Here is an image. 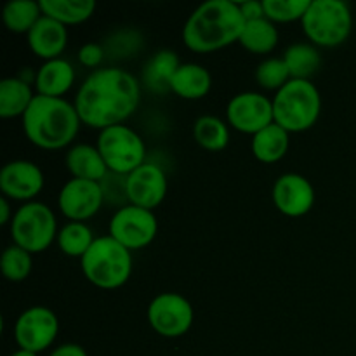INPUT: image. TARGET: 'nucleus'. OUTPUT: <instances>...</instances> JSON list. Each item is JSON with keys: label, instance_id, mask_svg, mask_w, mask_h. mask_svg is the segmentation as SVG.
Returning a JSON list of instances; mask_svg holds the SVG:
<instances>
[{"label": "nucleus", "instance_id": "f257e3e1", "mask_svg": "<svg viewBox=\"0 0 356 356\" xmlns=\"http://www.w3.org/2000/svg\"><path fill=\"white\" fill-rule=\"evenodd\" d=\"M141 103V83L120 66L94 70L75 94L73 104L86 127L104 131L122 125Z\"/></svg>", "mask_w": 356, "mask_h": 356}, {"label": "nucleus", "instance_id": "f03ea898", "mask_svg": "<svg viewBox=\"0 0 356 356\" xmlns=\"http://www.w3.org/2000/svg\"><path fill=\"white\" fill-rule=\"evenodd\" d=\"M245 19L238 2L209 0L188 16L183 26V42L191 52L211 54L240 40Z\"/></svg>", "mask_w": 356, "mask_h": 356}, {"label": "nucleus", "instance_id": "7ed1b4c3", "mask_svg": "<svg viewBox=\"0 0 356 356\" xmlns=\"http://www.w3.org/2000/svg\"><path fill=\"white\" fill-rule=\"evenodd\" d=\"M28 141L45 152H56L72 146L80 131L75 104L66 97L38 96L21 118Z\"/></svg>", "mask_w": 356, "mask_h": 356}, {"label": "nucleus", "instance_id": "20e7f679", "mask_svg": "<svg viewBox=\"0 0 356 356\" xmlns=\"http://www.w3.org/2000/svg\"><path fill=\"white\" fill-rule=\"evenodd\" d=\"M83 277L101 291H117L131 280L132 252L111 238L110 235L97 236L86 256L80 259Z\"/></svg>", "mask_w": 356, "mask_h": 356}, {"label": "nucleus", "instance_id": "39448f33", "mask_svg": "<svg viewBox=\"0 0 356 356\" xmlns=\"http://www.w3.org/2000/svg\"><path fill=\"white\" fill-rule=\"evenodd\" d=\"M322 113V94L312 80H294L273 96L275 124L289 134L306 132L318 122Z\"/></svg>", "mask_w": 356, "mask_h": 356}, {"label": "nucleus", "instance_id": "423d86ee", "mask_svg": "<svg viewBox=\"0 0 356 356\" xmlns=\"http://www.w3.org/2000/svg\"><path fill=\"white\" fill-rule=\"evenodd\" d=\"M301 28L315 47H339L353 31V14L343 0H312Z\"/></svg>", "mask_w": 356, "mask_h": 356}, {"label": "nucleus", "instance_id": "0eeeda50", "mask_svg": "<svg viewBox=\"0 0 356 356\" xmlns=\"http://www.w3.org/2000/svg\"><path fill=\"white\" fill-rule=\"evenodd\" d=\"M13 243L33 254L45 252L58 238V219L54 211L42 202L21 204L9 225Z\"/></svg>", "mask_w": 356, "mask_h": 356}, {"label": "nucleus", "instance_id": "6e6552de", "mask_svg": "<svg viewBox=\"0 0 356 356\" xmlns=\"http://www.w3.org/2000/svg\"><path fill=\"white\" fill-rule=\"evenodd\" d=\"M96 146L110 172L129 176L148 162L145 141L134 129L125 124L101 131Z\"/></svg>", "mask_w": 356, "mask_h": 356}, {"label": "nucleus", "instance_id": "1a4fd4ad", "mask_svg": "<svg viewBox=\"0 0 356 356\" xmlns=\"http://www.w3.org/2000/svg\"><path fill=\"white\" fill-rule=\"evenodd\" d=\"M146 320L159 336L179 339L193 327L195 309L184 296L177 292H160L149 301Z\"/></svg>", "mask_w": 356, "mask_h": 356}, {"label": "nucleus", "instance_id": "9d476101", "mask_svg": "<svg viewBox=\"0 0 356 356\" xmlns=\"http://www.w3.org/2000/svg\"><path fill=\"white\" fill-rule=\"evenodd\" d=\"M108 235L129 250H141L153 243L159 233V219L155 212L138 205L127 204L113 212L108 225Z\"/></svg>", "mask_w": 356, "mask_h": 356}, {"label": "nucleus", "instance_id": "9b49d317", "mask_svg": "<svg viewBox=\"0 0 356 356\" xmlns=\"http://www.w3.org/2000/svg\"><path fill=\"white\" fill-rule=\"evenodd\" d=\"M59 318L47 306H30L14 322V341L19 350L42 353L56 343Z\"/></svg>", "mask_w": 356, "mask_h": 356}, {"label": "nucleus", "instance_id": "f8f14e48", "mask_svg": "<svg viewBox=\"0 0 356 356\" xmlns=\"http://www.w3.org/2000/svg\"><path fill=\"white\" fill-rule=\"evenodd\" d=\"M226 122L236 132L257 134L275 124L273 99L257 90L235 94L226 104Z\"/></svg>", "mask_w": 356, "mask_h": 356}, {"label": "nucleus", "instance_id": "ddd939ff", "mask_svg": "<svg viewBox=\"0 0 356 356\" xmlns=\"http://www.w3.org/2000/svg\"><path fill=\"white\" fill-rule=\"evenodd\" d=\"M104 197L96 181L70 177L58 195V207L68 221L86 222L103 209Z\"/></svg>", "mask_w": 356, "mask_h": 356}, {"label": "nucleus", "instance_id": "4468645a", "mask_svg": "<svg viewBox=\"0 0 356 356\" xmlns=\"http://www.w3.org/2000/svg\"><path fill=\"white\" fill-rule=\"evenodd\" d=\"M271 200L280 214L296 219L312 212L316 193L308 177L298 172H287L275 179Z\"/></svg>", "mask_w": 356, "mask_h": 356}, {"label": "nucleus", "instance_id": "2eb2a0df", "mask_svg": "<svg viewBox=\"0 0 356 356\" xmlns=\"http://www.w3.org/2000/svg\"><path fill=\"white\" fill-rule=\"evenodd\" d=\"M44 186V172L30 160H10L0 170V191L10 202H35Z\"/></svg>", "mask_w": 356, "mask_h": 356}, {"label": "nucleus", "instance_id": "dca6fc26", "mask_svg": "<svg viewBox=\"0 0 356 356\" xmlns=\"http://www.w3.org/2000/svg\"><path fill=\"white\" fill-rule=\"evenodd\" d=\"M169 181L165 170L152 162L143 163L127 176L129 204L155 211L167 197Z\"/></svg>", "mask_w": 356, "mask_h": 356}, {"label": "nucleus", "instance_id": "f3484780", "mask_svg": "<svg viewBox=\"0 0 356 356\" xmlns=\"http://www.w3.org/2000/svg\"><path fill=\"white\" fill-rule=\"evenodd\" d=\"M76 72L72 63L65 58L42 61L35 70V92L38 96L65 97L75 86Z\"/></svg>", "mask_w": 356, "mask_h": 356}, {"label": "nucleus", "instance_id": "a211bd4d", "mask_svg": "<svg viewBox=\"0 0 356 356\" xmlns=\"http://www.w3.org/2000/svg\"><path fill=\"white\" fill-rule=\"evenodd\" d=\"M26 42L30 51L42 61L58 59L68 45V28L51 17L42 16L33 30L26 35Z\"/></svg>", "mask_w": 356, "mask_h": 356}, {"label": "nucleus", "instance_id": "6ab92c4d", "mask_svg": "<svg viewBox=\"0 0 356 356\" xmlns=\"http://www.w3.org/2000/svg\"><path fill=\"white\" fill-rule=\"evenodd\" d=\"M65 165L73 179H86L99 183L110 172L97 146L87 145V143L70 146L65 155Z\"/></svg>", "mask_w": 356, "mask_h": 356}, {"label": "nucleus", "instance_id": "aec40b11", "mask_svg": "<svg viewBox=\"0 0 356 356\" xmlns=\"http://www.w3.org/2000/svg\"><path fill=\"white\" fill-rule=\"evenodd\" d=\"M211 89V72L198 63H183L170 82V92L186 101L204 99Z\"/></svg>", "mask_w": 356, "mask_h": 356}, {"label": "nucleus", "instance_id": "412c9836", "mask_svg": "<svg viewBox=\"0 0 356 356\" xmlns=\"http://www.w3.org/2000/svg\"><path fill=\"white\" fill-rule=\"evenodd\" d=\"M35 97H37L35 87L26 80L19 76L3 79L0 82V117L6 120L23 118Z\"/></svg>", "mask_w": 356, "mask_h": 356}, {"label": "nucleus", "instance_id": "4be33fe9", "mask_svg": "<svg viewBox=\"0 0 356 356\" xmlns=\"http://www.w3.org/2000/svg\"><path fill=\"white\" fill-rule=\"evenodd\" d=\"M181 65L183 63L179 61V56L176 52L170 49H162L146 61L143 68V83L146 89L155 94L170 92V82Z\"/></svg>", "mask_w": 356, "mask_h": 356}, {"label": "nucleus", "instance_id": "5701e85b", "mask_svg": "<svg viewBox=\"0 0 356 356\" xmlns=\"http://www.w3.org/2000/svg\"><path fill=\"white\" fill-rule=\"evenodd\" d=\"M289 148H291V134L278 124H271L250 139L252 155L261 163L280 162L289 153Z\"/></svg>", "mask_w": 356, "mask_h": 356}, {"label": "nucleus", "instance_id": "b1692460", "mask_svg": "<svg viewBox=\"0 0 356 356\" xmlns=\"http://www.w3.org/2000/svg\"><path fill=\"white\" fill-rule=\"evenodd\" d=\"M280 33L273 21L261 17L256 21H247L240 35L238 44L250 54L266 56L277 49Z\"/></svg>", "mask_w": 356, "mask_h": 356}, {"label": "nucleus", "instance_id": "393cba45", "mask_svg": "<svg viewBox=\"0 0 356 356\" xmlns=\"http://www.w3.org/2000/svg\"><path fill=\"white\" fill-rule=\"evenodd\" d=\"M40 7L44 16L65 24L66 28L86 23L96 13L94 0H40Z\"/></svg>", "mask_w": 356, "mask_h": 356}, {"label": "nucleus", "instance_id": "a878e982", "mask_svg": "<svg viewBox=\"0 0 356 356\" xmlns=\"http://www.w3.org/2000/svg\"><path fill=\"white\" fill-rule=\"evenodd\" d=\"M284 61L294 80H312L322 66L320 49L309 42H298L285 49Z\"/></svg>", "mask_w": 356, "mask_h": 356}, {"label": "nucleus", "instance_id": "bb28decb", "mask_svg": "<svg viewBox=\"0 0 356 356\" xmlns=\"http://www.w3.org/2000/svg\"><path fill=\"white\" fill-rule=\"evenodd\" d=\"M229 125L216 115H202L193 124V139L200 148L218 153L229 145Z\"/></svg>", "mask_w": 356, "mask_h": 356}, {"label": "nucleus", "instance_id": "cd10ccee", "mask_svg": "<svg viewBox=\"0 0 356 356\" xmlns=\"http://www.w3.org/2000/svg\"><path fill=\"white\" fill-rule=\"evenodd\" d=\"M40 2L35 0H10L2 9V21L10 33L28 35L42 19Z\"/></svg>", "mask_w": 356, "mask_h": 356}, {"label": "nucleus", "instance_id": "c85d7f7f", "mask_svg": "<svg viewBox=\"0 0 356 356\" xmlns=\"http://www.w3.org/2000/svg\"><path fill=\"white\" fill-rule=\"evenodd\" d=\"M97 236H94L92 229L87 226V222H73L68 221L65 226L59 228L58 243L59 250L68 257H79L82 259L87 254V250L92 247Z\"/></svg>", "mask_w": 356, "mask_h": 356}, {"label": "nucleus", "instance_id": "c756f323", "mask_svg": "<svg viewBox=\"0 0 356 356\" xmlns=\"http://www.w3.org/2000/svg\"><path fill=\"white\" fill-rule=\"evenodd\" d=\"M0 268H2V273L7 280L19 284V282H24L31 275L33 256L28 250L21 249L19 245L13 243V245L6 247V250L2 252Z\"/></svg>", "mask_w": 356, "mask_h": 356}, {"label": "nucleus", "instance_id": "7c9ffc66", "mask_svg": "<svg viewBox=\"0 0 356 356\" xmlns=\"http://www.w3.org/2000/svg\"><path fill=\"white\" fill-rule=\"evenodd\" d=\"M256 82L261 89L278 92L282 87L287 86L292 80L291 72L285 65L284 58H266L257 65Z\"/></svg>", "mask_w": 356, "mask_h": 356}, {"label": "nucleus", "instance_id": "2f4dec72", "mask_svg": "<svg viewBox=\"0 0 356 356\" xmlns=\"http://www.w3.org/2000/svg\"><path fill=\"white\" fill-rule=\"evenodd\" d=\"M312 0H263L264 17L275 24L296 23L305 17Z\"/></svg>", "mask_w": 356, "mask_h": 356}, {"label": "nucleus", "instance_id": "473e14b6", "mask_svg": "<svg viewBox=\"0 0 356 356\" xmlns=\"http://www.w3.org/2000/svg\"><path fill=\"white\" fill-rule=\"evenodd\" d=\"M141 45L143 38L138 31L120 30L111 33L108 40L103 44V47L106 51V56H110V58L125 59L132 58L141 49Z\"/></svg>", "mask_w": 356, "mask_h": 356}, {"label": "nucleus", "instance_id": "72a5a7b5", "mask_svg": "<svg viewBox=\"0 0 356 356\" xmlns=\"http://www.w3.org/2000/svg\"><path fill=\"white\" fill-rule=\"evenodd\" d=\"M99 184L104 197V205H113L115 211H118V209L125 207V205L129 204L127 176L108 172L106 176L99 181Z\"/></svg>", "mask_w": 356, "mask_h": 356}, {"label": "nucleus", "instance_id": "f704fd0d", "mask_svg": "<svg viewBox=\"0 0 356 356\" xmlns=\"http://www.w3.org/2000/svg\"><path fill=\"white\" fill-rule=\"evenodd\" d=\"M106 58V51H104L103 44H97V42H89V44H83L82 47L76 52V59L82 66L86 68H97L99 70L101 63Z\"/></svg>", "mask_w": 356, "mask_h": 356}, {"label": "nucleus", "instance_id": "c9c22d12", "mask_svg": "<svg viewBox=\"0 0 356 356\" xmlns=\"http://www.w3.org/2000/svg\"><path fill=\"white\" fill-rule=\"evenodd\" d=\"M240 13H242L243 19L247 21H256L264 17V6L263 0H247V2H238Z\"/></svg>", "mask_w": 356, "mask_h": 356}, {"label": "nucleus", "instance_id": "e433bc0d", "mask_svg": "<svg viewBox=\"0 0 356 356\" xmlns=\"http://www.w3.org/2000/svg\"><path fill=\"white\" fill-rule=\"evenodd\" d=\"M49 356H89V355H87L86 348L80 346V344L65 343V344H59V346H56Z\"/></svg>", "mask_w": 356, "mask_h": 356}, {"label": "nucleus", "instance_id": "4c0bfd02", "mask_svg": "<svg viewBox=\"0 0 356 356\" xmlns=\"http://www.w3.org/2000/svg\"><path fill=\"white\" fill-rule=\"evenodd\" d=\"M14 212L16 211H13V202L6 197H0V225H10L14 218Z\"/></svg>", "mask_w": 356, "mask_h": 356}, {"label": "nucleus", "instance_id": "58836bf2", "mask_svg": "<svg viewBox=\"0 0 356 356\" xmlns=\"http://www.w3.org/2000/svg\"><path fill=\"white\" fill-rule=\"evenodd\" d=\"M10 356H38L37 353H31V351H26V350H19V348H17L16 351H14L13 355Z\"/></svg>", "mask_w": 356, "mask_h": 356}]
</instances>
